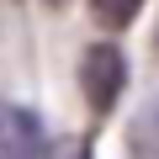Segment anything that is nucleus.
<instances>
[{
	"mask_svg": "<svg viewBox=\"0 0 159 159\" xmlns=\"http://www.w3.org/2000/svg\"><path fill=\"white\" fill-rule=\"evenodd\" d=\"M127 90V58L117 43H90L85 53H80V96H85V106L96 117H106Z\"/></svg>",
	"mask_w": 159,
	"mask_h": 159,
	"instance_id": "obj_1",
	"label": "nucleus"
},
{
	"mask_svg": "<svg viewBox=\"0 0 159 159\" xmlns=\"http://www.w3.org/2000/svg\"><path fill=\"white\" fill-rule=\"evenodd\" d=\"M0 159H43V127L21 106H0Z\"/></svg>",
	"mask_w": 159,
	"mask_h": 159,
	"instance_id": "obj_2",
	"label": "nucleus"
},
{
	"mask_svg": "<svg viewBox=\"0 0 159 159\" xmlns=\"http://www.w3.org/2000/svg\"><path fill=\"white\" fill-rule=\"evenodd\" d=\"M127 154H133V159H159V96L133 117V127H127Z\"/></svg>",
	"mask_w": 159,
	"mask_h": 159,
	"instance_id": "obj_3",
	"label": "nucleus"
},
{
	"mask_svg": "<svg viewBox=\"0 0 159 159\" xmlns=\"http://www.w3.org/2000/svg\"><path fill=\"white\" fill-rule=\"evenodd\" d=\"M85 6H90V21H96V27L122 32V27H133V16H138L143 0H85Z\"/></svg>",
	"mask_w": 159,
	"mask_h": 159,
	"instance_id": "obj_4",
	"label": "nucleus"
},
{
	"mask_svg": "<svg viewBox=\"0 0 159 159\" xmlns=\"http://www.w3.org/2000/svg\"><path fill=\"white\" fill-rule=\"evenodd\" d=\"M53 159H85V143H58Z\"/></svg>",
	"mask_w": 159,
	"mask_h": 159,
	"instance_id": "obj_5",
	"label": "nucleus"
}]
</instances>
